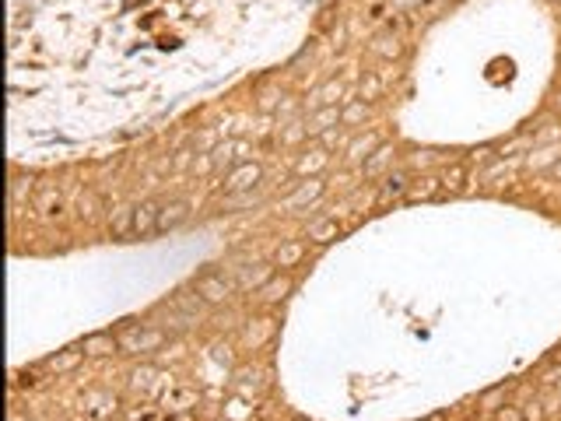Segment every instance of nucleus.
Masks as SVG:
<instances>
[{
    "instance_id": "obj_1",
    "label": "nucleus",
    "mask_w": 561,
    "mask_h": 421,
    "mask_svg": "<svg viewBox=\"0 0 561 421\" xmlns=\"http://www.w3.org/2000/svg\"><path fill=\"white\" fill-rule=\"evenodd\" d=\"M197 295L204 302H211V305H221V302H229L232 285L224 278H217V274H204V278H197Z\"/></svg>"
},
{
    "instance_id": "obj_2",
    "label": "nucleus",
    "mask_w": 561,
    "mask_h": 421,
    "mask_svg": "<svg viewBox=\"0 0 561 421\" xmlns=\"http://www.w3.org/2000/svg\"><path fill=\"white\" fill-rule=\"evenodd\" d=\"M158 215H161V207L154 200L134 207V235H148V232H158Z\"/></svg>"
},
{
    "instance_id": "obj_3",
    "label": "nucleus",
    "mask_w": 561,
    "mask_h": 421,
    "mask_svg": "<svg viewBox=\"0 0 561 421\" xmlns=\"http://www.w3.org/2000/svg\"><path fill=\"white\" fill-rule=\"evenodd\" d=\"M256 179H260V165L249 162V165H239L229 179H224V186H229V190H249Z\"/></svg>"
},
{
    "instance_id": "obj_4",
    "label": "nucleus",
    "mask_w": 561,
    "mask_h": 421,
    "mask_svg": "<svg viewBox=\"0 0 561 421\" xmlns=\"http://www.w3.org/2000/svg\"><path fill=\"white\" fill-rule=\"evenodd\" d=\"M35 210H39L42 218H56V215L64 210V197L56 193V190H42V193L35 197Z\"/></svg>"
},
{
    "instance_id": "obj_5",
    "label": "nucleus",
    "mask_w": 561,
    "mask_h": 421,
    "mask_svg": "<svg viewBox=\"0 0 561 421\" xmlns=\"http://www.w3.org/2000/svg\"><path fill=\"white\" fill-rule=\"evenodd\" d=\"M183 218H186V204H183V200H176V204H165V207H161V215H158V232L176 229Z\"/></svg>"
},
{
    "instance_id": "obj_6",
    "label": "nucleus",
    "mask_w": 561,
    "mask_h": 421,
    "mask_svg": "<svg viewBox=\"0 0 561 421\" xmlns=\"http://www.w3.org/2000/svg\"><path fill=\"white\" fill-rule=\"evenodd\" d=\"M292 292V281L288 278H270V281H263V288H260V302H280Z\"/></svg>"
},
{
    "instance_id": "obj_7",
    "label": "nucleus",
    "mask_w": 561,
    "mask_h": 421,
    "mask_svg": "<svg viewBox=\"0 0 561 421\" xmlns=\"http://www.w3.org/2000/svg\"><path fill=\"white\" fill-rule=\"evenodd\" d=\"M109 229H112V235H130L134 232V207H116L112 210Z\"/></svg>"
},
{
    "instance_id": "obj_8",
    "label": "nucleus",
    "mask_w": 561,
    "mask_h": 421,
    "mask_svg": "<svg viewBox=\"0 0 561 421\" xmlns=\"http://www.w3.org/2000/svg\"><path fill=\"white\" fill-rule=\"evenodd\" d=\"M337 232H341V225H337V218H323V222H312L309 225V239L312 242H330V239H337Z\"/></svg>"
},
{
    "instance_id": "obj_9",
    "label": "nucleus",
    "mask_w": 561,
    "mask_h": 421,
    "mask_svg": "<svg viewBox=\"0 0 561 421\" xmlns=\"http://www.w3.org/2000/svg\"><path fill=\"white\" fill-rule=\"evenodd\" d=\"M400 49H404V46H400V39L393 35V32H382V35L372 42V53H379V57H386V60H389V57H400Z\"/></svg>"
},
{
    "instance_id": "obj_10",
    "label": "nucleus",
    "mask_w": 561,
    "mask_h": 421,
    "mask_svg": "<svg viewBox=\"0 0 561 421\" xmlns=\"http://www.w3.org/2000/svg\"><path fill=\"white\" fill-rule=\"evenodd\" d=\"M120 341H112L109 334H91L84 337V355H109V351H116Z\"/></svg>"
},
{
    "instance_id": "obj_11",
    "label": "nucleus",
    "mask_w": 561,
    "mask_h": 421,
    "mask_svg": "<svg viewBox=\"0 0 561 421\" xmlns=\"http://www.w3.org/2000/svg\"><path fill=\"white\" fill-rule=\"evenodd\" d=\"M305 253V242H288V246H280L277 249V267H295V263L302 260Z\"/></svg>"
},
{
    "instance_id": "obj_12",
    "label": "nucleus",
    "mask_w": 561,
    "mask_h": 421,
    "mask_svg": "<svg viewBox=\"0 0 561 421\" xmlns=\"http://www.w3.org/2000/svg\"><path fill=\"white\" fill-rule=\"evenodd\" d=\"M319 190H323V183H305L302 190H295V193H292V197H288L285 204H280V207H285V210H292V207H302V204H309V200H312V197H316Z\"/></svg>"
},
{
    "instance_id": "obj_13",
    "label": "nucleus",
    "mask_w": 561,
    "mask_h": 421,
    "mask_svg": "<svg viewBox=\"0 0 561 421\" xmlns=\"http://www.w3.org/2000/svg\"><path fill=\"white\" fill-rule=\"evenodd\" d=\"M442 186L453 190V193H460V190L467 186V169H463V165H449L445 176H442Z\"/></svg>"
},
{
    "instance_id": "obj_14",
    "label": "nucleus",
    "mask_w": 561,
    "mask_h": 421,
    "mask_svg": "<svg viewBox=\"0 0 561 421\" xmlns=\"http://www.w3.org/2000/svg\"><path fill=\"white\" fill-rule=\"evenodd\" d=\"M81 355H84V351H67V355H56V358H49V361H46V368H53V373H67V368H74V365L81 361Z\"/></svg>"
},
{
    "instance_id": "obj_15",
    "label": "nucleus",
    "mask_w": 561,
    "mask_h": 421,
    "mask_svg": "<svg viewBox=\"0 0 561 421\" xmlns=\"http://www.w3.org/2000/svg\"><path fill=\"white\" fill-rule=\"evenodd\" d=\"M407 190V179L397 172V176H389L386 179V186H382V193H379V204H386V200H393V197H400Z\"/></svg>"
},
{
    "instance_id": "obj_16",
    "label": "nucleus",
    "mask_w": 561,
    "mask_h": 421,
    "mask_svg": "<svg viewBox=\"0 0 561 421\" xmlns=\"http://www.w3.org/2000/svg\"><path fill=\"white\" fill-rule=\"evenodd\" d=\"M438 186H442V179H421V186H414L407 197H411V200H428V197L438 193Z\"/></svg>"
},
{
    "instance_id": "obj_17",
    "label": "nucleus",
    "mask_w": 561,
    "mask_h": 421,
    "mask_svg": "<svg viewBox=\"0 0 561 421\" xmlns=\"http://www.w3.org/2000/svg\"><path fill=\"white\" fill-rule=\"evenodd\" d=\"M389 158H393V147H379V151L368 158V162H365V172H368V176H375V172H379V169L389 162Z\"/></svg>"
},
{
    "instance_id": "obj_18",
    "label": "nucleus",
    "mask_w": 561,
    "mask_h": 421,
    "mask_svg": "<svg viewBox=\"0 0 561 421\" xmlns=\"http://www.w3.org/2000/svg\"><path fill=\"white\" fill-rule=\"evenodd\" d=\"M372 147H375V134H365V137H358V141L348 147V158H365Z\"/></svg>"
},
{
    "instance_id": "obj_19",
    "label": "nucleus",
    "mask_w": 561,
    "mask_h": 421,
    "mask_svg": "<svg viewBox=\"0 0 561 421\" xmlns=\"http://www.w3.org/2000/svg\"><path fill=\"white\" fill-rule=\"evenodd\" d=\"M161 341H165L161 330H144V334L137 337V351H154V348H161Z\"/></svg>"
},
{
    "instance_id": "obj_20",
    "label": "nucleus",
    "mask_w": 561,
    "mask_h": 421,
    "mask_svg": "<svg viewBox=\"0 0 561 421\" xmlns=\"http://www.w3.org/2000/svg\"><path fill=\"white\" fill-rule=\"evenodd\" d=\"M323 165H326V151H312L309 158H302V162H299V172H316Z\"/></svg>"
},
{
    "instance_id": "obj_21",
    "label": "nucleus",
    "mask_w": 561,
    "mask_h": 421,
    "mask_svg": "<svg viewBox=\"0 0 561 421\" xmlns=\"http://www.w3.org/2000/svg\"><path fill=\"white\" fill-rule=\"evenodd\" d=\"M337 98H341V84H337V81H330L326 88L316 91V102H319V105H330V102H337Z\"/></svg>"
},
{
    "instance_id": "obj_22",
    "label": "nucleus",
    "mask_w": 561,
    "mask_h": 421,
    "mask_svg": "<svg viewBox=\"0 0 561 421\" xmlns=\"http://www.w3.org/2000/svg\"><path fill=\"white\" fill-rule=\"evenodd\" d=\"M554 154H558V147H544V151H537V154H530V165H533V169H540V165H547V162H554Z\"/></svg>"
},
{
    "instance_id": "obj_23",
    "label": "nucleus",
    "mask_w": 561,
    "mask_h": 421,
    "mask_svg": "<svg viewBox=\"0 0 561 421\" xmlns=\"http://www.w3.org/2000/svg\"><path fill=\"white\" fill-rule=\"evenodd\" d=\"M330 123H337V109H323V113L312 120V127H309V130H326Z\"/></svg>"
},
{
    "instance_id": "obj_24",
    "label": "nucleus",
    "mask_w": 561,
    "mask_h": 421,
    "mask_svg": "<svg viewBox=\"0 0 561 421\" xmlns=\"http://www.w3.org/2000/svg\"><path fill=\"white\" fill-rule=\"evenodd\" d=\"M267 334H270V320H263V327H256V330L249 327V330H246V341H249V344H260V341H267Z\"/></svg>"
},
{
    "instance_id": "obj_25",
    "label": "nucleus",
    "mask_w": 561,
    "mask_h": 421,
    "mask_svg": "<svg viewBox=\"0 0 561 421\" xmlns=\"http://www.w3.org/2000/svg\"><path fill=\"white\" fill-rule=\"evenodd\" d=\"M193 404V390H179L172 400H168V407H190Z\"/></svg>"
},
{
    "instance_id": "obj_26",
    "label": "nucleus",
    "mask_w": 561,
    "mask_h": 421,
    "mask_svg": "<svg viewBox=\"0 0 561 421\" xmlns=\"http://www.w3.org/2000/svg\"><path fill=\"white\" fill-rule=\"evenodd\" d=\"M365 116V102H355V105H348V109H344V120L348 123H355V120H362Z\"/></svg>"
},
{
    "instance_id": "obj_27",
    "label": "nucleus",
    "mask_w": 561,
    "mask_h": 421,
    "mask_svg": "<svg viewBox=\"0 0 561 421\" xmlns=\"http://www.w3.org/2000/svg\"><path fill=\"white\" fill-rule=\"evenodd\" d=\"M379 88H382V84H379L375 78H368V81H362V102H365V98H375V95H379Z\"/></svg>"
},
{
    "instance_id": "obj_28",
    "label": "nucleus",
    "mask_w": 561,
    "mask_h": 421,
    "mask_svg": "<svg viewBox=\"0 0 561 421\" xmlns=\"http://www.w3.org/2000/svg\"><path fill=\"white\" fill-rule=\"evenodd\" d=\"M544 411H547L544 404H526V411H523V418H526V421H540V418H544Z\"/></svg>"
},
{
    "instance_id": "obj_29",
    "label": "nucleus",
    "mask_w": 561,
    "mask_h": 421,
    "mask_svg": "<svg viewBox=\"0 0 561 421\" xmlns=\"http://www.w3.org/2000/svg\"><path fill=\"white\" fill-rule=\"evenodd\" d=\"M498 421H526V418H523V411H516V407H505V411H498Z\"/></svg>"
},
{
    "instance_id": "obj_30",
    "label": "nucleus",
    "mask_w": 561,
    "mask_h": 421,
    "mask_svg": "<svg viewBox=\"0 0 561 421\" xmlns=\"http://www.w3.org/2000/svg\"><path fill=\"white\" fill-rule=\"evenodd\" d=\"M428 162H431V154H428V151H418V154L411 158V165H428Z\"/></svg>"
},
{
    "instance_id": "obj_31",
    "label": "nucleus",
    "mask_w": 561,
    "mask_h": 421,
    "mask_svg": "<svg viewBox=\"0 0 561 421\" xmlns=\"http://www.w3.org/2000/svg\"><path fill=\"white\" fill-rule=\"evenodd\" d=\"M554 176H558V179H561V162H558V165H554Z\"/></svg>"
}]
</instances>
